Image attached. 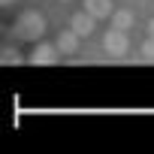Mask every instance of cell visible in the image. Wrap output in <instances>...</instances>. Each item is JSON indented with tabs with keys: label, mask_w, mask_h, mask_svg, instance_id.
Segmentation results:
<instances>
[{
	"label": "cell",
	"mask_w": 154,
	"mask_h": 154,
	"mask_svg": "<svg viewBox=\"0 0 154 154\" xmlns=\"http://www.w3.org/2000/svg\"><path fill=\"white\" fill-rule=\"evenodd\" d=\"M12 33H15L18 39H24V42H39V36L45 33V15H42V12H36V9L21 12V15L15 18Z\"/></svg>",
	"instance_id": "cell-1"
},
{
	"label": "cell",
	"mask_w": 154,
	"mask_h": 154,
	"mask_svg": "<svg viewBox=\"0 0 154 154\" xmlns=\"http://www.w3.org/2000/svg\"><path fill=\"white\" fill-rule=\"evenodd\" d=\"M15 3V0H0V6H12Z\"/></svg>",
	"instance_id": "cell-11"
},
{
	"label": "cell",
	"mask_w": 154,
	"mask_h": 154,
	"mask_svg": "<svg viewBox=\"0 0 154 154\" xmlns=\"http://www.w3.org/2000/svg\"><path fill=\"white\" fill-rule=\"evenodd\" d=\"M54 45L60 48V54H75V51H79V33H75V30L69 27V30H63V33H57V39H54Z\"/></svg>",
	"instance_id": "cell-5"
},
{
	"label": "cell",
	"mask_w": 154,
	"mask_h": 154,
	"mask_svg": "<svg viewBox=\"0 0 154 154\" xmlns=\"http://www.w3.org/2000/svg\"><path fill=\"white\" fill-rule=\"evenodd\" d=\"M57 54H60V48H57V45H48V42H36L27 60H30L33 66H54V63H57Z\"/></svg>",
	"instance_id": "cell-3"
},
{
	"label": "cell",
	"mask_w": 154,
	"mask_h": 154,
	"mask_svg": "<svg viewBox=\"0 0 154 154\" xmlns=\"http://www.w3.org/2000/svg\"><path fill=\"white\" fill-rule=\"evenodd\" d=\"M148 36H154V18L148 21Z\"/></svg>",
	"instance_id": "cell-10"
},
{
	"label": "cell",
	"mask_w": 154,
	"mask_h": 154,
	"mask_svg": "<svg viewBox=\"0 0 154 154\" xmlns=\"http://www.w3.org/2000/svg\"><path fill=\"white\" fill-rule=\"evenodd\" d=\"M142 57H145V60H154V36H148V39L142 42Z\"/></svg>",
	"instance_id": "cell-9"
},
{
	"label": "cell",
	"mask_w": 154,
	"mask_h": 154,
	"mask_svg": "<svg viewBox=\"0 0 154 154\" xmlns=\"http://www.w3.org/2000/svg\"><path fill=\"white\" fill-rule=\"evenodd\" d=\"M97 21H100V18H97V15H91V12L85 9V12H75V15L69 18V27L79 33V36H91V33L97 30Z\"/></svg>",
	"instance_id": "cell-4"
},
{
	"label": "cell",
	"mask_w": 154,
	"mask_h": 154,
	"mask_svg": "<svg viewBox=\"0 0 154 154\" xmlns=\"http://www.w3.org/2000/svg\"><path fill=\"white\" fill-rule=\"evenodd\" d=\"M109 21H112V27H118V30H130L136 18H133V12H130V9H118V12H112V18H109Z\"/></svg>",
	"instance_id": "cell-7"
},
{
	"label": "cell",
	"mask_w": 154,
	"mask_h": 154,
	"mask_svg": "<svg viewBox=\"0 0 154 154\" xmlns=\"http://www.w3.org/2000/svg\"><path fill=\"white\" fill-rule=\"evenodd\" d=\"M103 48H106V54H112V57H124V54L130 51V39H127V30L109 27V30L103 33Z\"/></svg>",
	"instance_id": "cell-2"
},
{
	"label": "cell",
	"mask_w": 154,
	"mask_h": 154,
	"mask_svg": "<svg viewBox=\"0 0 154 154\" xmlns=\"http://www.w3.org/2000/svg\"><path fill=\"white\" fill-rule=\"evenodd\" d=\"M85 9L97 18H112V0H85Z\"/></svg>",
	"instance_id": "cell-6"
},
{
	"label": "cell",
	"mask_w": 154,
	"mask_h": 154,
	"mask_svg": "<svg viewBox=\"0 0 154 154\" xmlns=\"http://www.w3.org/2000/svg\"><path fill=\"white\" fill-rule=\"evenodd\" d=\"M0 63L3 66H18V63H24V54L18 48H3L0 51Z\"/></svg>",
	"instance_id": "cell-8"
}]
</instances>
